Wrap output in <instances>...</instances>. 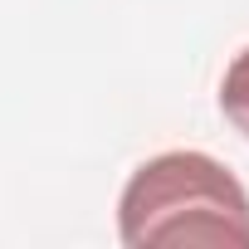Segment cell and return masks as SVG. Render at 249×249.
I'll return each instance as SVG.
<instances>
[{
  "mask_svg": "<svg viewBox=\"0 0 249 249\" xmlns=\"http://www.w3.org/2000/svg\"><path fill=\"white\" fill-rule=\"evenodd\" d=\"M127 249L152 244H239L249 249V191L205 152H161L142 161L117 196Z\"/></svg>",
  "mask_w": 249,
  "mask_h": 249,
  "instance_id": "6da1fadb",
  "label": "cell"
},
{
  "mask_svg": "<svg viewBox=\"0 0 249 249\" xmlns=\"http://www.w3.org/2000/svg\"><path fill=\"white\" fill-rule=\"evenodd\" d=\"M220 112H225L230 127L249 142V49H239L230 59L225 78H220Z\"/></svg>",
  "mask_w": 249,
  "mask_h": 249,
  "instance_id": "7a4b0ae2",
  "label": "cell"
}]
</instances>
